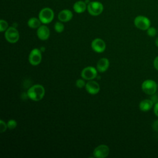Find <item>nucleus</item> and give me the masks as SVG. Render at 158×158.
Returning a JSON list of instances; mask_svg holds the SVG:
<instances>
[{"instance_id": "1", "label": "nucleus", "mask_w": 158, "mask_h": 158, "mask_svg": "<svg viewBox=\"0 0 158 158\" xmlns=\"http://www.w3.org/2000/svg\"><path fill=\"white\" fill-rule=\"evenodd\" d=\"M44 94V88L41 85H35L30 87L27 91L28 98L35 101H38L42 99Z\"/></svg>"}, {"instance_id": "2", "label": "nucleus", "mask_w": 158, "mask_h": 158, "mask_svg": "<svg viewBox=\"0 0 158 158\" xmlns=\"http://www.w3.org/2000/svg\"><path fill=\"white\" fill-rule=\"evenodd\" d=\"M54 17V14L53 10L49 7H44L42 9L38 15V17L44 24H48L51 23Z\"/></svg>"}, {"instance_id": "3", "label": "nucleus", "mask_w": 158, "mask_h": 158, "mask_svg": "<svg viewBox=\"0 0 158 158\" xmlns=\"http://www.w3.org/2000/svg\"><path fill=\"white\" fill-rule=\"evenodd\" d=\"M141 89L144 93L148 95H152L157 90V84L152 80H146L142 83Z\"/></svg>"}, {"instance_id": "4", "label": "nucleus", "mask_w": 158, "mask_h": 158, "mask_svg": "<svg viewBox=\"0 0 158 158\" xmlns=\"http://www.w3.org/2000/svg\"><path fill=\"white\" fill-rule=\"evenodd\" d=\"M87 10L90 15L97 16L102 12L104 6L99 1H92L89 2L87 5Z\"/></svg>"}, {"instance_id": "5", "label": "nucleus", "mask_w": 158, "mask_h": 158, "mask_svg": "<svg viewBox=\"0 0 158 158\" xmlns=\"http://www.w3.org/2000/svg\"><path fill=\"white\" fill-rule=\"evenodd\" d=\"M134 24L137 28L144 31L147 30L150 27L151 21L146 16L138 15L135 17Z\"/></svg>"}, {"instance_id": "6", "label": "nucleus", "mask_w": 158, "mask_h": 158, "mask_svg": "<svg viewBox=\"0 0 158 158\" xmlns=\"http://www.w3.org/2000/svg\"><path fill=\"white\" fill-rule=\"evenodd\" d=\"M5 38L6 40L10 43H15L19 40V33L17 30L13 27H9L5 31Z\"/></svg>"}, {"instance_id": "7", "label": "nucleus", "mask_w": 158, "mask_h": 158, "mask_svg": "<svg viewBox=\"0 0 158 158\" xmlns=\"http://www.w3.org/2000/svg\"><path fill=\"white\" fill-rule=\"evenodd\" d=\"M42 59L41 56V51L38 48H34L33 49L28 57V60L29 62L32 65H38L40 64Z\"/></svg>"}, {"instance_id": "8", "label": "nucleus", "mask_w": 158, "mask_h": 158, "mask_svg": "<svg viewBox=\"0 0 158 158\" xmlns=\"http://www.w3.org/2000/svg\"><path fill=\"white\" fill-rule=\"evenodd\" d=\"M97 70H98L93 67H86L82 70L81 72V76L83 79L86 80H91L96 77L98 73Z\"/></svg>"}, {"instance_id": "9", "label": "nucleus", "mask_w": 158, "mask_h": 158, "mask_svg": "<svg viewBox=\"0 0 158 158\" xmlns=\"http://www.w3.org/2000/svg\"><path fill=\"white\" fill-rule=\"evenodd\" d=\"M109 154V148L107 145L101 144L97 146L94 151L93 155L97 158H105Z\"/></svg>"}, {"instance_id": "10", "label": "nucleus", "mask_w": 158, "mask_h": 158, "mask_svg": "<svg viewBox=\"0 0 158 158\" xmlns=\"http://www.w3.org/2000/svg\"><path fill=\"white\" fill-rule=\"evenodd\" d=\"M91 48L96 52H102L106 49V43L102 39L96 38L91 42Z\"/></svg>"}, {"instance_id": "11", "label": "nucleus", "mask_w": 158, "mask_h": 158, "mask_svg": "<svg viewBox=\"0 0 158 158\" xmlns=\"http://www.w3.org/2000/svg\"><path fill=\"white\" fill-rule=\"evenodd\" d=\"M86 90L87 92L91 94H96L99 93L100 90L99 85L95 81L89 80L85 85Z\"/></svg>"}, {"instance_id": "12", "label": "nucleus", "mask_w": 158, "mask_h": 158, "mask_svg": "<svg viewBox=\"0 0 158 158\" xmlns=\"http://www.w3.org/2000/svg\"><path fill=\"white\" fill-rule=\"evenodd\" d=\"M37 36L41 40H47L50 36V31L46 25H41L37 30Z\"/></svg>"}, {"instance_id": "13", "label": "nucleus", "mask_w": 158, "mask_h": 158, "mask_svg": "<svg viewBox=\"0 0 158 158\" xmlns=\"http://www.w3.org/2000/svg\"><path fill=\"white\" fill-rule=\"evenodd\" d=\"M73 17L72 11L69 9H64L58 14V19L62 22H67L70 21Z\"/></svg>"}, {"instance_id": "14", "label": "nucleus", "mask_w": 158, "mask_h": 158, "mask_svg": "<svg viewBox=\"0 0 158 158\" xmlns=\"http://www.w3.org/2000/svg\"><path fill=\"white\" fill-rule=\"evenodd\" d=\"M109 67V61L107 58L103 57L100 59L96 65V69L99 72H106Z\"/></svg>"}, {"instance_id": "15", "label": "nucleus", "mask_w": 158, "mask_h": 158, "mask_svg": "<svg viewBox=\"0 0 158 158\" xmlns=\"http://www.w3.org/2000/svg\"><path fill=\"white\" fill-rule=\"evenodd\" d=\"M154 103L151 99H144L139 102V107L141 111L147 112L153 107Z\"/></svg>"}, {"instance_id": "16", "label": "nucleus", "mask_w": 158, "mask_h": 158, "mask_svg": "<svg viewBox=\"0 0 158 158\" xmlns=\"http://www.w3.org/2000/svg\"><path fill=\"white\" fill-rule=\"evenodd\" d=\"M73 8L75 12L81 14L86 10V9H87V6L85 1H78L73 4Z\"/></svg>"}, {"instance_id": "17", "label": "nucleus", "mask_w": 158, "mask_h": 158, "mask_svg": "<svg viewBox=\"0 0 158 158\" xmlns=\"http://www.w3.org/2000/svg\"><path fill=\"white\" fill-rule=\"evenodd\" d=\"M41 22L40 19H37L36 17L30 18L27 22L28 26L31 28H38L41 26Z\"/></svg>"}, {"instance_id": "18", "label": "nucleus", "mask_w": 158, "mask_h": 158, "mask_svg": "<svg viewBox=\"0 0 158 158\" xmlns=\"http://www.w3.org/2000/svg\"><path fill=\"white\" fill-rule=\"evenodd\" d=\"M54 30L57 33L62 32L64 31V24L62 23H61V22H56V23L54 25Z\"/></svg>"}, {"instance_id": "19", "label": "nucleus", "mask_w": 158, "mask_h": 158, "mask_svg": "<svg viewBox=\"0 0 158 158\" xmlns=\"http://www.w3.org/2000/svg\"><path fill=\"white\" fill-rule=\"evenodd\" d=\"M7 28H8L7 22L4 20L1 19L0 20V31L3 32L4 31H6Z\"/></svg>"}, {"instance_id": "20", "label": "nucleus", "mask_w": 158, "mask_h": 158, "mask_svg": "<svg viewBox=\"0 0 158 158\" xmlns=\"http://www.w3.org/2000/svg\"><path fill=\"white\" fill-rule=\"evenodd\" d=\"M157 33V30L154 27H150L148 30H147V34L149 36L151 37H154L156 36Z\"/></svg>"}, {"instance_id": "21", "label": "nucleus", "mask_w": 158, "mask_h": 158, "mask_svg": "<svg viewBox=\"0 0 158 158\" xmlns=\"http://www.w3.org/2000/svg\"><path fill=\"white\" fill-rule=\"evenodd\" d=\"M7 125V127H8L9 129L13 130V129H14L17 127V122L15 120L11 119V120L8 121Z\"/></svg>"}, {"instance_id": "22", "label": "nucleus", "mask_w": 158, "mask_h": 158, "mask_svg": "<svg viewBox=\"0 0 158 158\" xmlns=\"http://www.w3.org/2000/svg\"><path fill=\"white\" fill-rule=\"evenodd\" d=\"M75 85H76L77 87L78 88H82L83 87H84L86 85L85 82L83 79H78L76 81Z\"/></svg>"}, {"instance_id": "23", "label": "nucleus", "mask_w": 158, "mask_h": 158, "mask_svg": "<svg viewBox=\"0 0 158 158\" xmlns=\"http://www.w3.org/2000/svg\"><path fill=\"white\" fill-rule=\"evenodd\" d=\"M7 125L2 120H0V131L1 133L4 132L7 128Z\"/></svg>"}, {"instance_id": "24", "label": "nucleus", "mask_w": 158, "mask_h": 158, "mask_svg": "<svg viewBox=\"0 0 158 158\" xmlns=\"http://www.w3.org/2000/svg\"><path fill=\"white\" fill-rule=\"evenodd\" d=\"M152 128L154 131H158V119L154 121L152 124Z\"/></svg>"}, {"instance_id": "25", "label": "nucleus", "mask_w": 158, "mask_h": 158, "mask_svg": "<svg viewBox=\"0 0 158 158\" xmlns=\"http://www.w3.org/2000/svg\"><path fill=\"white\" fill-rule=\"evenodd\" d=\"M151 99L152 100L154 104L158 102V94L157 93H154V94L152 95Z\"/></svg>"}, {"instance_id": "26", "label": "nucleus", "mask_w": 158, "mask_h": 158, "mask_svg": "<svg viewBox=\"0 0 158 158\" xmlns=\"http://www.w3.org/2000/svg\"><path fill=\"white\" fill-rule=\"evenodd\" d=\"M153 65L156 70L158 71V56L155 57L154 61H153Z\"/></svg>"}, {"instance_id": "27", "label": "nucleus", "mask_w": 158, "mask_h": 158, "mask_svg": "<svg viewBox=\"0 0 158 158\" xmlns=\"http://www.w3.org/2000/svg\"><path fill=\"white\" fill-rule=\"evenodd\" d=\"M154 114L158 117V102L154 104Z\"/></svg>"}, {"instance_id": "28", "label": "nucleus", "mask_w": 158, "mask_h": 158, "mask_svg": "<svg viewBox=\"0 0 158 158\" xmlns=\"http://www.w3.org/2000/svg\"><path fill=\"white\" fill-rule=\"evenodd\" d=\"M155 44H156V46H157V47H158V37L156 39V40H155Z\"/></svg>"}, {"instance_id": "29", "label": "nucleus", "mask_w": 158, "mask_h": 158, "mask_svg": "<svg viewBox=\"0 0 158 158\" xmlns=\"http://www.w3.org/2000/svg\"><path fill=\"white\" fill-rule=\"evenodd\" d=\"M157 89H158V84H157Z\"/></svg>"}]
</instances>
